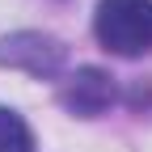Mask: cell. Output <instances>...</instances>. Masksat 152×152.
Here are the masks:
<instances>
[{"instance_id":"6da1fadb","label":"cell","mask_w":152,"mask_h":152,"mask_svg":"<svg viewBox=\"0 0 152 152\" xmlns=\"http://www.w3.org/2000/svg\"><path fill=\"white\" fill-rule=\"evenodd\" d=\"M93 34L110 55L135 59L152 51V0H102L93 13Z\"/></svg>"},{"instance_id":"7a4b0ae2","label":"cell","mask_w":152,"mask_h":152,"mask_svg":"<svg viewBox=\"0 0 152 152\" xmlns=\"http://www.w3.org/2000/svg\"><path fill=\"white\" fill-rule=\"evenodd\" d=\"M0 64L21 68L30 76H55L64 64V47L47 34H13L0 42Z\"/></svg>"},{"instance_id":"3957f363","label":"cell","mask_w":152,"mask_h":152,"mask_svg":"<svg viewBox=\"0 0 152 152\" xmlns=\"http://www.w3.org/2000/svg\"><path fill=\"white\" fill-rule=\"evenodd\" d=\"M114 97V85H110V76L97 72V68H85V72H76L72 76V85L64 89V106L72 114H80V118H93V114H102Z\"/></svg>"},{"instance_id":"277c9868","label":"cell","mask_w":152,"mask_h":152,"mask_svg":"<svg viewBox=\"0 0 152 152\" xmlns=\"http://www.w3.org/2000/svg\"><path fill=\"white\" fill-rule=\"evenodd\" d=\"M0 152H34V135L26 118L9 106H0Z\"/></svg>"}]
</instances>
